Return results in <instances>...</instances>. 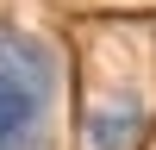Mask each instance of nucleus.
Returning a JSON list of instances; mask_svg holds the SVG:
<instances>
[{
    "label": "nucleus",
    "mask_w": 156,
    "mask_h": 150,
    "mask_svg": "<svg viewBox=\"0 0 156 150\" xmlns=\"http://www.w3.org/2000/svg\"><path fill=\"white\" fill-rule=\"evenodd\" d=\"M150 119L137 100H100L87 112V150H144Z\"/></svg>",
    "instance_id": "f03ea898"
},
{
    "label": "nucleus",
    "mask_w": 156,
    "mask_h": 150,
    "mask_svg": "<svg viewBox=\"0 0 156 150\" xmlns=\"http://www.w3.org/2000/svg\"><path fill=\"white\" fill-rule=\"evenodd\" d=\"M56 50L37 31L0 19V150H50L56 125Z\"/></svg>",
    "instance_id": "f257e3e1"
}]
</instances>
